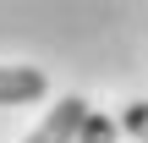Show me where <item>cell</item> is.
<instances>
[{"mask_svg": "<svg viewBox=\"0 0 148 143\" xmlns=\"http://www.w3.org/2000/svg\"><path fill=\"white\" fill-rule=\"evenodd\" d=\"M77 143H121V127H115L110 116L88 110V121H82V138H77Z\"/></svg>", "mask_w": 148, "mask_h": 143, "instance_id": "3", "label": "cell"}, {"mask_svg": "<svg viewBox=\"0 0 148 143\" xmlns=\"http://www.w3.org/2000/svg\"><path fill=\"white\" fill-rule=\"evenodd\" d=\"M115 127H126V132H132L137 143H148V105H143V99H137V105H126Z\"/></svg>", "mask_w": 148, "mask_h": 143, "instance_id": "4", "label": "cell"}, {"mask_svg": "<svg viewBox=\"0 0 148 143\" xmlns=\"http://www.w3.org/2000/svg\"><path fill=\"white\" fill-rule=\"evenodd\" d=\"M82 121H88V105H82L77 94H66V99L44 116V127H33L22 143H77L82 138Z\"/></svg>", "mask_w": 148, "mask_h": 143, "instance_id": "1", "label": "cell"}, {"mask_svg": "<svg viewBox=\"0 0 148 143\" xmlns=\"http://www.w3.org/2000/svg\"><path fill=\"white\" fill-rule=\"evenodd\" d=\"M44 94V72L38 66H0V105H27Z\"/></svg>", "mask_w": 148, "mask_h": 143, "instance_id": "2", "label": "cell"}]
</instances>
